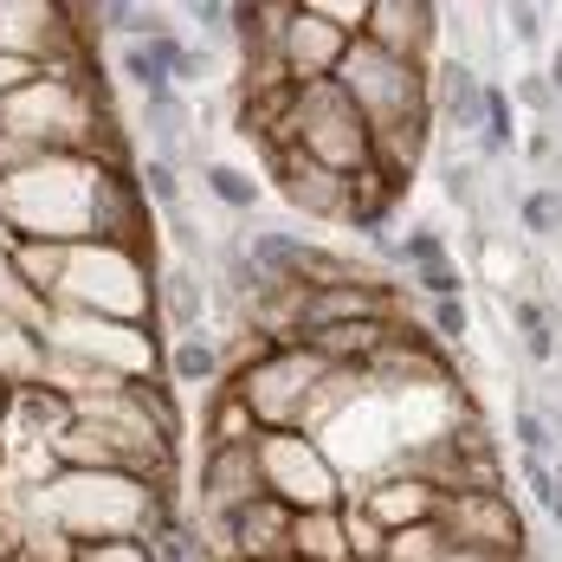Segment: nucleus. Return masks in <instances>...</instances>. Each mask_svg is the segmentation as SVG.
<instances>
[{
    "mask_svg": "<svg viewBox=\"0 0 562 562\" xmlns=\"http://www.w3.org/2000/svg\"><path fill=\"white\" fill-rule=\"evenodd\" d=\"M91 188L98 162L65 149V156H20L0 175V226L13 239H53L85 246L91 239Z\"/></svg>",
    "mask_w": 562,
    "mask_h": 562,
    "instance_id": "f257e3e1",
    "label": "nucleus"
},
{
    "mask_svg": "<svg viewBox=\"0 0 562 562\" xmlns=\"http://www.w3.org/2000/svg\"><path fill=\"white\" fill-rule=\"evenodd\" d=\"M162 492L169 485H143L130 472H53L33 492V510L71 550V543H104V537H143Z\"/></svg>",
    "mask_w": 562,
    "mask_h": 562,
    "instance_id": "f03ea898",
    "label": "nucleus"
},
{
    "mask_svg": "<svg viewBox=\"0 0 562 562\" xmlns=\"http://www.w3.org/2000/svg\"><path fill=\"white\" fill-rule=\"evenodd\" d=\"M53 311H71V317H104V324H143V311H156V266L123 252V246H71V266H65V284H58Z\"/></svg>",
    "mask_w": 562,
    "mask_h": 562,
    "instance_id": "7ed1b4c3",
    "label": "nucleus"
},
{
    "mask_svg": "<svg viewBox=\"0 0 562 562\" xmlns=\"http://www.w3.org/2000/svg\"><path fill=\"white\" fill-rule=\"evenodd\" d=\"M284 149L311 156L317 169L342 175V181H356V175L375 169V130H369V123H362V111L342 98L337 78H324V85H297V91H291Z\"/></svg>",
    "mask_w": 562,
    "mask_h": 562,
    "instance_id": "20e7f679",
    "label": "nucleus"
},
{
    "mask_svg": "<svg viewBox=\"0 0 562 562\" xmlns=\"http://www.w3.org/2000/svg\"><path fill=\"white\" fill-rule=\"evenodd\" d=\"M226 382L239 389V401L252 407V420H259L266 434H284V427L304 420V407H311L317 389L330 382V362H324L311 342H291V349H259V342H246V349H233Z\"/></svg>",
    "mask_w": 562,
    "mask_h": 562,
    "instance_id": "39448f33",
    "label": "nucleus"
},
{
    "mask_svg": "<svg viewBox=\"0 0 562 562\" xmlns=\"http://www.w3.org/2000/svg\"><path fill=\"white\" fill-rule=\"evenodd\" d=\"M337 85L375 136L407 130V123H434V116H427V65L389 58L382 46H369V40H349V46H342Z\"/></svg>",
    "mask_w": 562,
    "mask_h": 562,
    "instance_id": "423d86ee",
    "label": "nucleus"
},
{
    "mask_svg": "<svg viewBox=\"0 0 562 562\" xmlns=\"http://www.w3.org/2000/svg\"><path fill=\"white\" fill-rule=\"evenodd\" d=\"M434 524H440L452 557H472V562H524L530 557L524 510L510 505L505 492H440Z\"/></svg>",
    "mask_w": 562,
    "mask_h": 562,
    "instance_id": "0eeeda50",
    "label": "nucleus"
},
{
    "mask_svg": "<svg viewBox=\"0 0 562 562\" xmlns=\"http://www.w3.org/2000/svg\"><path fill=\"white\" fill-rule=\"evenodd\" d=\"M259 479L284 510H330L349 505V479L330 465V452L311 434L284 427V434H259Z\"/></svg>",
    "mask_w": 562,
    "mask_h": 562,
    "instance_id": "6e6552de",
    "label": "nucleus"
},
{
    "mask_svg": "<svg viewBox=\"0 0 562 562\" xmlns=\"http://www.w3.org/2000/svg\"><path fill=\"white\" fill-rule=\"evenodd\" d=\"M349 505L362 510L382 537L394 530H414V524H434V510H440V485L427 479V472H414L407 459L389 465V472H375V479H362V492L349 498Z\"/></svg>",
    "mask_w": 562,
    "mask_h": 562,
    "instance_id": "1a4fd4ad",
    "label": "nucleus"
},
{
    "mask_svg": "<svg viewBox=\"0 0 562 562\" xmlns=\"http://www.w3.org/2000/svg\"><path fill=\"white\" fill-rule=\"evenodd\" d=\"M362 40L382 46L389 58L434 65V46H440V7H434V0H369Z\"/></svg>",
    "mask_w": 562,
    "mask_h": 562,
    "instance_id": "9d476101",
    "label": "nucleus"
},
{
    "mask_svg": "<svg viewBox=\"0 0 562 562\" xmlns=\"http://www.w3.org/2000/svg\"><path fill=\"white\" fill-rule=\"evenodd\" d=\"M266 479H259V440L252 447H207L201 452V485H194V517L214 524L226 510H239L246 498H259Z\"/></svg>",
    "mask_w": 562,
    "mask_h": 562,
    "instance_id": "9b49d317",
    "label": "nucleus"
},
{
    "mask_svg": "<svg viewBox=\"0 0 562 562\" xmlns=\"http://www.w3.org/2000/svg\"><path fill=\"white\" fill-rule=\"evenodd\" d=\"M342 46L349 40H342L337 26H324L317 13H304V0H291V20H284L272 58H279V71L291 85H324V78H337Z\"/></svg>",
    "mask_w": 562,
    "mask_h": 562,
    "instance_id": "f8f14e48",
    "label": "nucleus"
},
{
    "mask_svg": "<svg viewBox=\"0 0 562 562\" xmlns=\"http://www.w3.org/2000/svg\"><path fill=\"white\" fill-rule=\"evenodd\" d=\"M266 162H272V188H279L304 221H342V214H349V181H342V175L317 169V162L297 156V149H272Z\"/></svg>",
    "mask_w": 562,
    "mask_h": 562,
    "instance_id": "ddd939ff",
    "label": "nucleus"
},
{
    "mask_svg": "<svg viewBox=\"0 0 562 562\" xmlns=\"http://www.w3.org/2000/svg\"><path fill=\"white\" fill-rule=\"evenodd\" d=\"M479 111H485V78L472 58H434L427 65V116L434 130L452 136H479Z\"/></svg>",
    "mask_w": 562,
    "mask_h": 562,
    "instance_id": "4468645a",
    "label": "nucleus"
},
{
    "mask_svg": "<svg viewBox=\"0 0 562 562\" xmlns=\"http://www.w3.org/2000/svg\"><path fill=\"white\" fill-rule=\"evenodd\" d=\"M156 311L169 324V337H207V311L214 291L201 266H156Z\"/></svg>",
    "mask_w": 562,
    "mask_h": 562,
    "instance_id": "2eb2a0df",
    "label": "nucleus"
},
{
    "mask_svg": "<svg viewBox=\"0 0 562 562\" xmlns=\"http://www.w3.org/2000/svg\"><path fill=\"white\" fill-rule=\"evenodd\" d=\"M284 562H349V505L291 510V557Z\"/></svg>",
    "mask_w": 562,
    "mask_h": 562,
    "instance_id": "dca6fc26",
    "label": "nucleus"
},
{
    "mask_svg": "<svg viewBox=\"0 0 562 562\" xmlns=\"http://www.w3.org/2000/svg\"><path fill=\"white\" fill-rule=\"evenodd\" d=\"M162 382H169L175 394L221 389V382H226L221 342H214V337H169V349H162Z\"/></svg>",
    "mask_w": 562,
    "mask_h": 562,
    "instance_id": "f3484780",
    "label": "nucleus"
},
{
    "mask_svg": "<svg viewBox=\"0 0 562 562\" xmlns=\"http://www.w3.org/2000/svg\"><path fill=\"white\" fill-rule=\"evenodd\" d=\"M510 324H517V342H524L530 369H550V362H557V297L517 291V297H510Z\"/></svg>",
    "mask_w": 562,
    "mask_h": 562,
    "instance_id": "a211bd4d",
    "label": "nucleus"
},
{
    "mask_svg": "<svg viewBox=\"0 0 562 562\" xmlns=\"http://www.w3.org/2000/svg\"><path fill=\"white\" fill-rule=\"evenodd\" d=\"M266 427L252 420V407L239 401V389L233 382H221V389L207 394V447H252Z\"/></svg>",
    "mask_w": 562,
    "mask_h": 562,
    "instance_id": "6ab92c4d",
    "label": "nucleus"
},
{
    "mask_svg": "<svg viewBox=\"0 0 562 562\" xmlns=\"http://www.w3.org/2000/svg\"><path fill=\"white\" fill-rule=\"evenodd\" d=\"M517 149V104H510L505 85H492L485 78V111H479V156L485 162H498V156H510Z\"/></svg>",
    "mask_w": 562,
    "mask_h": 562,
    "instance_id": "aec40b11",
    "label": "nucleus"
},
{
    "mask_svg": "<svg viewBox=\"0 0 562 562\" xmlns=\"http://www.w3.org/2000/svg\"><path fill=\"white\" fill-rule=\"evenodd\" d=\"M517 226H524V239H562V188H550V181L524 188L517 194Z\"/></svg>",
    "mask_w": 562,
    "mask_h": 562,
    "instance_id": "412c9836",
    "label": "nucleus"
},
{
    "mask_svg": "<svg viewBox=\"0 0 562 562\" xmlns=\"http://www.w3.org/2000/svg\"><path fill=\"white\" fill-rule=\"evenodd\" d=\"M201 181H207V194L221 201V207L233 214V221L259 207V181H252L246 169H233V162H207V169H201Z\"/></svg>",
    "mask_w": 562,
    "mask_h": 562,
    "instance_id": "4be33fe9",
    "label": "nucleus"
},
{
    "mask_svg": "<svg viewBox=\"0 0 562 562\" xmlns=\"http://www.w3.org/2000/svg\"><path fill=\"white\" fill-rule=\"evenodd\" d=\"M510 440H517V452H530V459H550V452H557V434H550L537 394H517V407H510Z\"/></svg>",
    "mask_w": 562,
    "mask_h": 562,
    "instance_id": "5701e85b",
    "label": "nucleus"
},
{
    "mask_svg": "<svg viewBox=\"0 0 562 562\" xmlns=\"http://www.w3.org/2000/svg\"><path fill=\"white\" fill-rule=\"evenodd\" d=\"M447 537H440V524H414V530H394L382 562H447Z\"/></svg>",
    "mask_w": 562,
    "mask_h": 562,
    "instance_id": "b1692460",
    "label": "nucleus"
},
{
    "mask_svg": "<svg viewBox=\"0 0 562 562\" xmlns=\"http://www.w3.org/2000/svg\"><path fill=\"white\" fill-rule=\"evenodd\" d=\"M136 188H143V201H149V207H162V214L181 207V169L162 162V156H143V162H136Z\"/></svg>",
    "mask_w": 562,
    "mask_h": 562,
    "instance_id": "393cba45",
    "label": "nucleus"
},
{
    "mask_svg": "<svg viewBox=\"0 0 562 562\" xmlns=\"http://www.w3.org/2000/svg\"><path fill=\"white\" fill-rule=\"evenodd\" d=\"M427 337L440 342V349H459V342L472 337V311H465V297H440V304L427 311Z\"/></svg>",
    "mask_w": 562,
    "mask_h": 562,
    "instance_id": "a878e982",
    "label": "nucleus"
},
{
    "mask_svg": "<svg viewBox=\"0 0 562 562\" xmlns=\"http://www.w3.org/2000/svg\"><path fill=\"white\" fill-rule=\"evenodd\" d=\"M479 181H485L479 162H447V169H440V188H447V201L465 221H479Z\"/></svg>",
    "mask_w": 562,
    "mask_h": 562,
    "instance_id": "bb28decb",
    "label": "nucleus"
},
{
    "mask_svg": "<svg viewBox=\"0 0 562 562\" xmlns=\"http://www.w3.org/2000/svg\"><path fill=\"white\" fill-rule=\"evenodd\" d=\"M65 562H149L143 537H104V543H71Z\"/></svg>",
    "mask_w": 562,
    "mask_h": 562,
    "instance_id": "cd10ccee",
    "label": "nucleus"
},
{
    "mask_svg": "<svg viewBox=\"0 0 562 562\" xmlns=\"http://www.w3.org/2000/svg\"><path fill=\"white\" fill-rule=\"evenodd\" d=\"M304 13L337 26L342 40H362V26H369V0H304Z\"/></svg>",
    "mask_w": 562,
    "mask_h": 562,
    "instance_id": "c85d7f7f",
    "label": "nucleus"
},
{
    "mask_svg": "<svg viewBox=\"0 0 562 562\" xmlns=\"http://www.w3.org/2000/svg\"><path fill=\"white\" fill-rule=\"evenodd\" d=\"M414 284L440 304V297H465V272L452 266V252H440V259H427V266H414Z\"/></svg>",
    "mask_w": 562,
    "mask_h": 562,
    "instance_id": "c756f323",
    "label": "nucleus"
},
{
    "mask_svg": "<svg viewBox=\"0 0 562 562\" xmlns=\"http://www.w3.org/2000/svg\"><path fill=\"white\" fill-rule=\"evenodd\" d=\"M181 13L194 20L201 46H226V40H233V7H226V0H194V7H181Z\"/></svg>",
    "mask_w": 562,
    "mask_h": 562,
    "instance_id": "7c9ffc66",
    "label": "nucleus"
},
{
    "mask_svg": "<svg viewBox=\"0 0 562 562\" xmlns=\"http://www.w3.org/2000/svg\"><path fill=\"white\" fill-rule=\"evenodd\" d=\"M510 104H524L530 116H543V123H550V111H557V91H550V78H543V71H524V78L510 85Z\"/></svg>",
    "mask_w": 562,
    "mask_h": 562,
    "instance_id": "2f4dec72",
    "label": "nucleus"
},
{
    "mask_svg": "<svg viewBox=\"0 0 562 562\" xmlns=\"http://www.w3.org/2000/svg\"><path fill=\"white\" fill-rule=\"evenodd\" d=\"M505 33L517 40V46H537V40H543V7H530V0L505 7Z\"/></svg>",
    "mask_w": 562,
    "mask_h": 562,
    "instance_id": "473e14b6",
    "label": "nucleus"
},
{
    "mask_svg": "<svg viewBox=\"0 0 562 562\" xmlns=\"http://www.w3.org/2000/svg\"><path fill=\"white\" fill-rule=\"evenodd\" d=\"M524 156H530V162H550V169H557V136H550V123H537V130H530Z\"/></svg>",
    "mask_w": 562,
    "mask_h": 562,
    "instance_id": "72a5a7b5",
    "label": "nucleus"
},
{
    "mask_svg": "<svg viewBox=\"0 0 562 562\" xmlns=\"http://www.w3.org/2000/svg\"><path fill=\"white\" fill-rule=\"evenodd\" d=\"M543 78H550V91H557V104H562V46L550 53V71H543Z\"/></svg>",
    "mask_w": 562,
    "mask_h": 562,
    "instance_id": "f704fd0d",
    "label": "nucleus"
},
{
    "mask_svg": "<svg viewBox=\"0 0 562 562\" xmlns=\"http://www.w3.org/2000/svg\"><path fill=\"white\" fill-rule=\"evenodd\" d=\"M550 524H562V465H557V505H550Z\"/></svg>",
    "mask_w": 562,
    "mask_h": 562,
    "instance_id": "c9c22d12",
    "label": "nucleus"
}]
</instances>
